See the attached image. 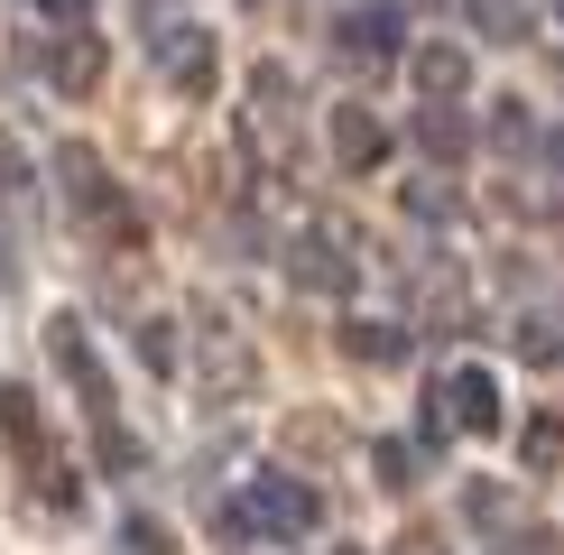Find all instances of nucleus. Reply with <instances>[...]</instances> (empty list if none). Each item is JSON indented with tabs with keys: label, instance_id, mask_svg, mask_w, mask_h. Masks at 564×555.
<instances>
[{
	"label": "nucleus",
	"instance_id": "f257e3e1",
	"mask_svg": "<svg viewBox=\"0 0 564 555\" xmlns=\"http://www.w3.org/2000/svg\"><path fill=\"white\" fill-rule=\"evenodd\" d=\"M46 176H56L65 214H75V222H84L102 250H139V214L121 204V185H111V167H102V149H84V139H56Z\"/></svg>",
	"mask_w": 564,
	"mask_h": 555
},
{
	"label": "nucleus",
	"instance_id": "f03ea898",
	"mask_svg": "<svg viewBox=\"0 0 564 555\" xmlns=\"http://www.w3.org/2000/svg\"><path fill=\"white\" fill-rule=\"evenodd\" d=\"M195 334H204V407H241L250 389H260L250 334L231 324V306H195Z\"/></svg>",
	"mask_w": 564,
	"mask_h": 555
},
{
	"label": "nucleus",
	"instance_id": "7ed1b4c3",
	"mask_svg": "<svg viewBox=\"0 0 564 555\" xmlns=\"http://www.w3.org/2000/svg\"><path fill=\"white\" fill-rule=\"evenodd\" d=\"M241 527H260V537H315V527H324V500L305 491L296 472H278V463H269V472L241 481Z\"/></svg>",
	"mask_w": 564,
	"mask_h": 555
},
{
	"label": "nucleus",
	"instance_id": "20e7f679",
	"mask_svg": "<svg viewBox=\"0 0 564 555\" xmlns=\"http://www.w3.org/2000/svg\"><path fill=\"white\" fill-rule=\"evenodd\" d=\"M46 352H56V370L75 380V399H84L93 426H111V416H121V389H111V370H102V352H93V334H84L75 315L46 324Z\"/></svg>",
	"mask_w": 564,
	"mask_h": 555
},
{
	"label": "nucleus",
	"instance_id": "39448f33",
	"mask_svg": "<svg viewBox=\"0 0 564 555\" xmlns=\"http://www.w3.org/2000/svg\"><path fill=\"white\" fill-rule=\"evenodd\" d=\"M288 278L305 296H351V278H361V260H351V231L343 222H315L288 241Z\"/></svg>",
	"mask_w": 564,
	"mask_h": 555
},
{
	"label": "nucleus",
	"instance_id": "423d86ee",
	"mask_svg": "<svg viewBox=\"0 0 564 555\" xmlns=\"http://www.w3.org/2000/svg\"><path fill=\"white\" fill-rule=\"evenodd\" d=\"M241 130H250V149H260V157H288L296 149V75H288V65H250Z\"/></svg>",
	"mask_w": 564,
	"mask_h": 555
},
{
	"label": "nucleus",
	"instance_id": "0eeeda50",
	"mask_svg": "<svg viewBox=\"0 0 564 555\" xmlns=\"http://www.w3.org/2000/svg\"><path fill=\"white\" fill-rule=\"evenodd\" d=\"M149 56H158V75H167V84L185 92V102H204V92L223 84V56H214V29H195V19H176V29L158 37Z\"/></svg>",
	"mask_w": 564,
	"mask_h": 555
},
{
	"label": "nucleus",
	"instance_id": "6e6552de",
	"mask_svg": "<svg viewBox=\"0 0 564 555\" xmlns=\"http://www.w3.org/2000/svg\"><path fill=\"white\" fill-rule=\"evenodd\" d=\"M324 37H334V56L351 65V75H380V65H398V10H343Z\"/></svg>",
	"mask_w": 564,
	"mask_h": 555
},
{
	"label": "nucleus",
	"instance_id": "1a4fd4ad",
	"mask_svg": "<svg viewBox=\"0 0 564 555\" xmlns=\"http://www.w3.org/2000/svg\"><path fill=\"white\" fill-rule=\"evenodd\" d=\"M444 407H454V426H463V435H500V416H509L500 370H490V361H463L454 380H444Z\"/></svg>",
	"mask_w": 564,
	"mask_h": 555
},
{
	"label": "nucleus",
	"instance_id": "9d476101",
	"mask_svg": "<svg viewBox=\"0 0 564 555\" xmlns=\"http://www.w3.org/2000/svg\"><path fill=\"white\" fill-rule=\"evenodd\" d=\"M408 75H416L426 102H463V92H473V56H463L454 37H426V46L408 56Z\"/></svg>",
	"mask_w": 564,
	"mask_h": 555
},
{
	"label": "nucleus",
	"instance_id": "9b49d317",
	"mask_svg": "<svg viewBox=\"0 0 564 555\" xmlns=\"http://www.w3.org/2000/svg\"><path fill=\"white\" fill-rule=\"evenodd\" d=\"M416 157H435V167H454V157H473V121H463L454 102H416Z\"/></svg>",
	"mask_w": 564,
	"mask_h": 555
},
{
	"label": "nucleus",
	"instance_id": "f8f14e48",
	"mask_svg": "<svg viewBox=\"0 0 564 555\" xmlns=\"http://www.w3.org/2000/svg\"><path fill=\"white\" fill-rule=\"evenodd\" d=\"M102 65H111L102 37H93V29H65V46L46 56V84H56V92H93V84H102Z\"/></svg>",
	"mask_w": 564,
	"mask_h": 555
},
{
	"label": "nucleus",
	"instance_id": "ddd939ff",
	"mask_svg": "<svg viewBox=\"0 0 564 555\" xmlns=\"http://www.w3.org/2000/svg\"><path fill=\"white\" fill-rule=\"evenodd\" d=\"M343 352L370 361V370H398V361H408V324H389V315H343Z\"/></svg>",
	"mask_w": 564,
	"mask_h": 555
},
{
	"label": "nucleus",
	"instance_id": "4468645a",
	"mask_svg": "<svg viewBox=\"0 0 564 555\" xmlns=\"http://www.w3.org/2000/svg\"><path fill=\"white\" fill-rule=\"evenodd\" d=\"M334 157H343V167H380V157H389V130L370 121L361 102H343V111H334Z\"/></svg>",
	"mask_w": 564,
	"mask_h": 555
},
{
	"label": "nucleus",
	"instance_id": "2eb2a0df",
	"mask_svg": "<svg viewBox=\"0 0 564 555\" xmlns=\"http://www.w3.org/2000/svg\"><path fill=\"white\" fill-rule=\"evenodd\" d=\"M0 435H10V445L29 454V463H46V426H37V399H29L19 380H0Z\"/></svg>",
	"mask_w": 564,
	"mask_h": 555
},
{
	"label": "nucleus",
	"instance_id": "dca6fc26",
	"mask_svg": "<svg viewBox=\"0 0 564 555\" xmlns=\"http://www.w3.org/2000/svg\"><path fill=\"white\" fill-rule=\"evenodd\" d=\"M0 214L37 222V167H29V149H19V139H0Z\"/></svg>",
	"mask_w": 564,
	"mask_h": 555
},
{
	"label": "nucleus",
	"instance_id": "f3484780",
	"mask_svg": "<svg viewBox=\"0 0 564 555\" xmlns=\"http://www.w3.org/2000/svg\"><path fill=\"white\" fill-rule=\"evenodd\" d=\"M93 463H102V472H111V481H130V472H139V463H149V445H139V435L121 426V416H111V426H93Z\"/></svg>",
	"mask_w": 564,
	"mask_h": 555
},
{
	"label": "nucleus",
	"instance_id": "a211bd4d",
	"mask_svg": "<svg viewBox=\"0 0 564 555\" xmlns=\"http://www.w3.org/2000/svg\"><path fill=\"white\" fill-rule=\"evenodd\" d=\"M111 546H121V555H176V527H167V519H149V509H121Z\"/></svg>",
	"mask_w": 564,
	"mask_h": 555
},
{
	"label": "nucleus",
	"instance_id": "6ab92c4d",
	"mask_svg": "<svg viewBox=\"0 0 564 555\" xmlns=\"http://www.w3.org/2000/svg\"><path fill=\"white\" fill-rule=\"evenodd\" d=\"M130 352H139V370H158V380H176V324L167 315H149V324H139V334H130Z\"/></svg>",
	"mask_w": 564,
	"mask_h": 555
},
{
	"label": "nucleus",
	"instance_id": "aec40b11",
	"mask_svg": "<svg viewBox=\"0 0 564 555\" xmlns=\"http://www.w3.org/2000/svg\"><path fill=\"white\" fill-rule=\"evenodd\" d=\"M463 19H473L481 37H500V46L528 37V0H463Z\"/></svg>",
	"mask_w": 564,
	"mask_h": 555
},
{
	"label": "nucleus",
	"instance_id": "412c9836",
	"mask_svg": "<svg viewBox=\"0 0 564 555\" xmlns=\"http://www.w3.org/2000/svg\"><path fill=\"white\" fill-rule=\"evenodd\" d=\"M519 361H536V370L564 361V324L555 315H519Z\"/></svg>",
	"mask_w": 564,
	"mask_h": 555
},
{
	"label": "nucleus",
	"instance_id": "4be33fe9",
	"mask_svg": "<svg viewBox=\"0 0 564 555\" xmlns=\"http://www.w3.org/2000/svg\"><path fill=\"white\" fill-rule=\"evenodd\" d=\"M454 435H463V426H454V407H444V389H426V407H416V454L435 463L444 445H454Z\"/></svg>",
	"mask_w": 564,
	"mask_h": 555
},
{
	"label": "nucleus",
	"instance_id": "5701e85b",
	"mask_svg": "<svg viewBox=\"0 0 564 555\" xmlns=\"http://www.w3.org/2000/svg\"><path fill=\"white\" fill-rule=\"evenodd\" d=\"M519 454H528V472H555V463H564V416H528Z\"/></svg>",
	"mask_w": 564,
	"mask_h": 555
},
{
	"label": "nucleus",
	"instance_id": "b1692460",
	"mask_svg": "<svg viewBox=\"0 0 564 555\" xmlns=\"http://www.w3.org/2000/svg\"><path fill=\"white\" fill-rule=\"evenodd\" d=\"M408 214L444 231V222H454V214H463V204H454V185H444V176H416V185H408Z\"/></svg>",
	"mask_w": 564,
	"mask_h": 555
},
{
	"label": "nucleus",
	"instance_id": "393cba45",
	"mask_svg": "<svg viewBox=\"0 0 564 555\" xmlns=\"http://www.w3.org/2000/svg\"><path fill=\"white\" fill-rule=\"evenodd\" d=\"M463 519H473V527H500V519H509V481H463Z\"/></svg>",
	"mask_w": 564,
	"mask_h": 555
},
{
	"label": "nucleus",
	"instance_id": "a878e982",
	"mask_svg": "<svg viewBox=\"0 0 564 555\" xmlns=\"http://www.w3.org/2000/svg\"><path fill=\"white\" fill-rule=\"evenodd\" d=\"M370 472H380V491H408V481H416V445H398V435L370 445Z\"/></svg>",
	"mask_w": 564,
	"mask_h": 555
},
{
	"label": "nucleus",
	"instance_id": "bb28decb",
	"mask_svg": "<svg viewBox=\"0 0 564 555\" xmlns=\"http://www.w3.org/2000/svg\"><path fill=\"white\" fill-rule=\"evenodd\" d=\"M490 139H500V149H536L546 130L528 121V102H500V121H490Z\"/></svg>",
	"mask_w": 564,
	"mask_h": 555
},
{
	"label": "nucleus",
	"instance_id": "cd10ccee",
	"mask_svg": "<svg viewBox=\"0 0 564 555\" xmlns=\"http://www.w3.org/2000/svg\"><path fill=\"white\" fill-rule=\"evenodd\" d=\"M37 500H56V509H75V500H84V481L65 472V463H37Z\"/></svg>",
	"mask_w": 564,
	"mask_h": 555
},
{
	"label": "nucleus",
	"instance_id": "c85d7f7f",
	"mask_svg": "<svg viewBox=\"0 0 564 555\" xmlns=\"http://www.w3.org/2000/svg\"><path fill=\"white\" fill-rule=\"evenodd\" d=\"M490 555H564V537H555V527H519V537H500Z\"/></svg>",
	"mask_w": 564,
	"mask_h": 555
},
{
	"label": "nucleus",
	"instance_id": "c756f323",
	"mask_svg": "<svg viewBox=\"0 0 564 555\" xmlns=\"http://www.w3.org/2000/svg\"><path fill=\"white\" fill-rule=\"evenodd\" d=\"M37 10H46V19H65V29H84V19H93V0H37Z\"/></svg>",
	"mask_w": 564,
	"mask_h": 555
},
{
	"label": "nucleus",
	"instance_id": "7c9ffc66",
	"mask_svg": "<svg viewBox=\"0 0 564 555\" xmlns=\"http://www.w3.org/2000/svg\"><path fill=\"white\" fill-rule=\"evenodd\" d=\"M0 296H19V260H10V241H0Z\"/></svg>",
	"mask_w": 564,
	"mask_h": 555
},
{
	"label": "nucleus",
	"instance_id": "2f4dec72",
	"mask_svg": "<svg viewBox=\"0 0 564 555\" xmlns=\"http://www.w3.org/2000/svg\"><path fill=\"white\" fill-rule=\"evenodd\" d=\"M241 10H260V0H241Z\"/></svg>",
	"mask_w": 564,
	"mask_h": 555
},
{
	"label": "nucleus",
	"instance_id": "473e14b6",
	"mask_svg": "<svg viewBox=\"0 0 564 555\" xmlns=\"http://www.w3.org/2000/svg\"><path fill=\"white\" fill-rule=\"evenodd\" d=\"M343 555H361V546H343Z\"/></svg>",
	"mask_w": 564,
	"mask_h": 555
}]
</instances>
